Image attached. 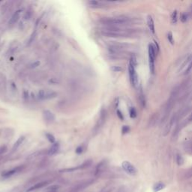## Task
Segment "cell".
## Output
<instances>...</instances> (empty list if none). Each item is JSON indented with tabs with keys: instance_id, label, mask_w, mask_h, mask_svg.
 I'll use <instances>...</instances> for the list:
<instances>
[{
	"instance_id": "cell-1",
	"label": "cell",
	"mask_w": 192,
	"mask_h": 192,
	"mask_svg": "<svg viewBox=\"0 0 192 192\" xmlns=\"http://www.w3.org/2000/svg\"><path fill=\"white\" fill-rule=\"evenodd\" d=\"M102 35L111 38H127L132 35V31L129 29H122L119 27H108L102 30Z\"/></svg>"
},
{
	"instance_id": "cell-2",
	"label": "cell",
	"mask_w": 192,
	"mask_h": 192,
	"mask_svg": "<svg viewBox=\"0 0 192 192\" xmlns=\"http://www.w3.org/2000/svg\"><path fill=\"white\" fill-rule=\"evenodd\" d=\"M131 19L126 17H116V18H104L101 19V22L109 27H117L119 26L128 25L131 23Z\"/></svg>"
},
{
	"instance_id": "cell-3",
	"label": "cell",
	"mask_w": 192,
	"mask_h": 192,
	"mask_svg": "<svg viewBox=\"0 0 192 192\" xmlns=\"http://www.w3.org/2000/svg\"><path fill=\"white\" fill-rule=\"evenodd\" d=\"M178 93H179V89L178 88H176L175 89H173V91L172 92L171 95L170 96L167 102V104L165 106V110H164V115L163 116V120L162 122H164L167 119L169 114L170 113V111L172 110L173 107V105H174L175 101H176V99L177 98V95H178Z\"/></svg>"
},
{
	"instance_id": "cell-4",
	"label": "cell",
	"mask_w": 192,
	"mask_h": 192,
	"mask_svg": "<svg viewBox=\"0 0 192 192\" xmlns=\"http://www.w3.org/2000/svg\"><path fill=\"white\" fill-rule=\"evenodd\" d=\"M149 70L151 74H154L155 73V56H156V52H155V47L153 44H149Z\"/></svg>"
},
{
	"instance_id": "cell-5",
	"label": "cell",
	"mask_w": 192,
	"mask_h": 192,
	"mask_svg": "<svg viewBox=\"0 0 192 192\" xmlns=\"http://www.w3.org/2000/svg\"><path fill=\"white\" fill-rule=\"evenodd\" d=\"M136 66L129 62L128 65V74L131 81V85L134 87H136L138 84V75L136 72Z\"/></svg>"
},
{
	"instance_id": "cell-6",
	"label": "cell",
	"mask_w": 192,
	"mask_h": 192,
	"mask_svg": "<svg viewBox=\"0 0 192 192\" xmlns=\"http://www.w3.org/2000/svg\"><path fill=\"white\" fill-rule=\"evenodd\" d=\"M38 98L41 100H48L53 99L57 96V93L52 90H44L41 89L38 92Z\"/></svg>"
},
{
	"instance_id": "cell-7",
	"label": "cell",
	"mask_w": 192,
	"mask_h": 192,
	"mask_svg": "<svg viewBox=\"0 0 192 192\" xmlns=\"http://www.w3.org/2000/svg\"><path fill=\"white\" fill-rule=\"evenodd\" d=\"M122 167L123 170L128 173V174L134 176L137 173V169L129 161H123L122 164Z\"/></svg>"
},
{
	"instance_id": "cell-8",
	"label": "cell",
	"mask_w": 192,
	"mask_h": 192,
	"mask_svg": "<svg viewBox=\"0 0 192 192\" xmlns=\"http://www.w3.org/2000/svg\"><path fill=\"white\" fill-rule=\"evenodd\" d=\"M106 117H107V111L104 109H101V112H100V117L98 120V122L96 124L95 127V131H98L101 127H102V125L104 124L105 121H106Z\"/></svg>"
},
{
	"instance_id": "cell-9",
	"label": "cell",
	"mask_w": 192,
	"mask_h": 192,
	"mask_svg": "<svg viewBox=\"0 0 192 192\" xmlns=\"http://www.w3.org/2000/svg\"><path fill=\"white\" fill-rule=\"evenodd\" d=\"M43 117L44 119L46 121V122L47 123H53L55 121V116L54 114H53L51 111L50 110H44L43 112Z\"/></svg>"
},
{
	"instance_id": "cell-10",
	"label": "cell",
	"mask_w": 192,
	"mask_h": 192,
	"mask_svg": "<svg viewBox=\"0 0 192 192\" xmlns=\"http://www.w3.org/2000/svg\"><path fill=\"white\" fill-rule=\"evenodd\" d=\"M47 184H48V182H47V181H42V182H38V183L35 184L34 185H32V187H30L29 188H28V189L26 190V192L34 191H36V190L41 189V188H42L45 187Z\"/></svg>"
},
{
	"instance_id": "cell-11",
	"label": "cell",
	"mask_w": 192,
	"mask_h": 192,
	"mask_svg": "<svg viewBox=\"0 0 192 192\" xmlns=\"http://www.w3.org/2000/svg\"><path fill=\"white\" fill-rule=\"evenodd\" d=\"M21 170V167H15L14 169H11L10 170H8V171H5V173H2V176L5 177V178H8V177H11L12 176H14V174H16L17 173H18L20 170Z\"/></svg>"
},
{
	"instance_id": "cell-12",
	"label": "cell",
	"mask_w": 192,
	"mask_h": 192,
	"mask_svg": "<svg viewBox=\"0 0 192 192\" xmlns=\"http://www.w3.org/2000/svg\"><path fill=\"white\" fill-rule=\"evenodd\" d=\"M21 12H22V10H18V11H16L14 13V14L12 15L11 18L10 20H9L8 23L10 25L15 24V23L18 22V20H19L20 17Z\"/></svg>"
},
{
	"instance_id": "cell-13",
	"label": "cell",
	"mask_w": 192,
	"mask_h": 192,
	"mask_svg": "<svg viewBox=\"0 0 192 192\" xmlns=\"http://www.w3.org/2000/svg\"><path fill=\"white\" fill-rule=\"evenodd\" d=\"M147 25H148L149 30L152 32V34H155V24H154V20L153 18H152V16L149 15L147 17Z\"/></svg>"
},
{
	"instance_id": "cell-14",
	"label": "cell",
	"mask_w": 192,
	"mask_h": 192,
	"mask_svg": "<svg viewBox=\"0 0 192 192\" xmlns=\"http://www.w3.org/2000/svg\"><path fill=\"white\" fill-rule=\"evenodd\" d=\"M59 149V144L58 143H55L52 145V146L50 147V149H49V152H48V154L50 155H55L58 150Z\"/></svg>"
},
{
	"instance_id": "cell-15",
	"label": "cell",
	"mask_w": 192,
	"mask_h": 192,
	"mask_svg": "<svg viewBox=\"0 0 192 192\" xmlns=\"http://www.w3.org/2000/svg\"><path fill=\"white\" fill-rule=\"evenodd\" d=\"M165 188V185L163 182H157L156 184L154 185L153 186V191L154 192H158L160 191H161L162 189H164Z\"/></svg>"
},
{
	"instance_id": "cell-16",
	"label": "cell",
	"mask_w": 192,
	"mask_h": 192,
	"mask_svg": "<svg viewBox=\"0 0 192 192\" xmlns=\"http://www.w3.org/2000/svg\"><path fill=\"white\" fill-rule=\"evenodd\" d=\"M25 140V137H23V136H22V137H19L18 138V140L16 141V143H14V146H13V150L14 151H15V150H17L20 146H21V144L23 143V141Z\"/></svg>"
},
{
	"instance_id": "cell-17",
	"label": "cell",
	"mask_w": 192,
	"mask_h": 192,
	"mask_svg": "<svg viewBox=\"0 0 192 192\" xmlns=\"http://www.w3.org/2000/svg\"><path fill=\"white\" fill-rule=\"evenodd\" d=\"M175 120V116H173V117L170 119V121L169 122V124H167L166 126V128H165V129H164V136H166L167 134L169 133V131L170 130V128H171V127H172V125H173V122H174Z\"/></svg>"
},
{
	"instance_id": "cell-18",
	"label": "cell",
	"mask_w": 192,
	"mask_h": 192,
	"mask_svg": "<svg viewBox=\"0 0 192 192\" xmlns=\"http://www.w3.org/2000/svg\"><path fill=\"white\" fill-rule=\"evenodd\" d=\"M89 5L91 6V7H93V8H101L103 5L101 2H98V1H89Z\"/></svg>"
},
{
	"instance_id": "cell-19",
	"label": "cell",
	"mask_w": 192,
	"mask_h": 192,
	"mask_svg": "<svg viewBox=\"0 0 192 192\" xmlns=\"http://www.w3.org/2000/svg\"><path fill=\"white\" fill-rule=\"evenodd\" d=\"M60 186L59 185H53L50 187H48L46 190V192H57V191L59 189Z\"/></svg>"
},
{
	"instance_id": "cell-20",
	"label": "cell",
	"mask_w": 192,
	"mask_h": 192,
	"mask_svg": "<svg viewBox=\"0 0 192 192\" xmlns=\"http://www.w3.org/2000/svg\"><path fill=\"white\" fill-rule=\"evenodd\" d=\"M104 165H105V164H104V161H102V162H101L98 166H97V167H96V174H98V173H100L101 171H102V170H103V168L104 167Z\"/></svg>"
},
{
	"instance_id": "cell-21",
	"label": "cell",
	"mask_w": 192,
	"mask_h": 192,
	"mask_svg": "<svg viewBox=\"0 0 192 192\" xmlns=\"http://www.w3.org/2000/svg\"><path fill=\"white\" fill-rule=\"evenodd\" d=\"M177 14H178L177 11L175 10L173 12L172 15H171V23L173 24H176L177 23Z\"/></svg>"
},
{
	"instance_id": "cell-22",
	"label": "cell",
	"mask_w": 192,
	"mask_h": 192,
	"mask_svg": "<svg viewBox=\"0 0 192 192\" xmlns=\"http://www.w3.org/2000/svg\"><path fill=\"white\" fill-rule=\"evenodd\" d=\"M176 163L179 166H181L184 164V158L181 155H176Z\"/></svg>"
},
{
	"instance_id": "cell-23",
	"label": "cell",
	"mask_w": 192,
	"mask_h": 192,
	"mask_svg": "<svg viewBox=\"0 0 192 192\" xmlns=\"http://www.w3.org/2000/svg\"><path fill=\"white\" fill-rule=\"evenodd\" d=\"M129 114H130V117L132 118V119H134V118L137 117V111H136L134 107H130Z\"/></svg>"
},
{
	"instance_id": "cell-24",
	"label": "cell",
	"mask_w": 192,
	"mask_h": 192,
	"mask_svg": "<svg viewBox=\"0 0 192 192\" xmlns=\"http://www.w3.org/2000/svg\"><path fill=\"white\" fill-rule=\"evenodd\" d=\"M46 137H47V140H49L51 143H55V137L51 134H46Z\"/></svg>"
},
{
	"instance_id": "cell-25",
	"label": "cell",
	"mask_w": 192,
	"mask_h": 192,
	"mask_svg": "<svg viewBox=\"0 0 192 192\" xmlns=\"http://www.w3.org/2000/svg\"><path fill=\"white\" fill-rule=\"evenodd\" d=\"M167 39L169 41V42L171 44H174V40H173V34L172 32H168L167 33Z\"/></svg>"
},
{
	"instance_id": "cell-26",
	"label": "cell",
	"mask_w": 192,
	"mask_h": 192,
	"mask_svg": "<svg viewBox=\"0 0 192 192\" xmlns=\"http://www.w3.org/2000/svg\"><path fill=\"white\" fill-rule=\"evenodd\" d=\"M130 131V128L128 127V126H127V125H124L123 127H122V132L123 134H127V133H128Z\"/></svg>"
},
{
	"instance_id": "cell-27",
	"label": "cell",
	"mask_w": 192,
	"mask_h": 192,
	"mask_svg": "<svg viewBox=\"0 0 192 192\" xmlns=\"http://www.w3.org/2000/svg\"><path fill=\"white\" fill-rule=\"evenodd\" d=\"M180 20H181V21H182V23H186L187 20H188V15H187L186 14L184 13V14H182L181 15Z\"/></svg>"
},
{
	"instance_id": "cell-28",
	"label": "cell",
	"mask_w": 192,
	"mask_h": 192,
	"mask_svg": "<svg viewBox=\"0 0 192 192\" xmlns=\"http://www.w3.org/2000/svg\"><path fill=\"white\" fill-rule=\"evenodd\" d=\"M111 70L114 72H119V71H122V68L119 66H113V67H111Z\"/></svg>"
},
{
	"instance_id": "cell-29",
	"label": "cell",
	"mask_w": 192,
	"mask_h": 192,
	"mask_svg": "<svg viewBox=\"0 0 192 192\" xmlns=\"http://www.w3.org/2000/svg\"><path fill=\"white\" fill-rule=\"evenodd\" d=\"M185 178L188 179V178H191L192 177V168H191L190 170H188L186 173H185Z\"/></svg>"
},
{
	"instance_id": "cell-30",
	"label": "cell",
	"mask_w": 192,
	"mask_h": 192,
	"mask_svg": "<svg viewBox=\"0 0 192 192\" xmlns=\"http://www.w3.org/2000/svg\"><path fill=\"white\" fill-rule=\"evenodd\" d=\"M116 114H117L118 117H119L121 120H124V116H123V114H122V113L120 111V110H117Z\"/></svg>"
},
{
	"instance_id": "cell-31",
	"label": "cell",
	"mask_w": 192,
	"mask_h": 192,
	"mask_svg": "<svg viewBox=\"0 0 192 192\" xmlns=\"http://www.w3.org/2000/svg\"><path fill=\"white\" fill-rule=\"evenodd\" d=\"M40 65V62L39 61H36L34 63H32L31 65H30V68H36L37 66H38Z\"/></svg>"
},
{
	"instance_id": "cell-32",
	"label": "cell",
	"mask_w": 192,
	"mask_h": 192,
	"mask_svg": "<svg viewBox=\"0 0 192 192\" xmlns=\"http://www.w3.org/2000/svg\"><path fill=\"white\" fill-rule=\"evenodd\" d=\"M83 147L82 146H79L76 149V152L77 153V154H81L82 152H83Z\"/></svg>"
},
{
	"instance_id": "cell-33",
	"label": "cell",
	"mask_w": 192,
	"mask_h": 192,
	"mask_svg": "<svg viewBox=\"0 0 192 192\" xmlns=\"http://www.w3.org/2000/svg\"><path fill=\"white\" fill-rule=\"evenodd\" d=\"M192 69V62L190 63V65H188V67L187 68V70H186V73H188L190 72V71Z\"/></svg>"
},
{
	"instance_id": "cell-34",
	"label": "cell",
	"mask_w": 192,
	"mask_h": 192,
	"mask_svg": "<svg viewBox=\"0 0 192 192\" xmlns=\"http://www.w3.org/2000/svg\"><path fill=\"white\" fill-rule=\"evenodd\" d=\"M188 120H189L190 122H192V114L190 115V116H189V118H188Z\"/></svg>"
},
{
	"instance_id": "cell-35",
	"label": "cell",
	"mask_w": 192,
	"mask_h": 192,
	"mask_svg": "<svg viewBox=\"0 0 192 192\" xmlns=\"http://www.w3.org/2000/svg\"><path fill=\"white\" fill-rule=\"evenodd\" d=\"M191 151H192V146H191Z\"/></svg>"
}]
</instances>
